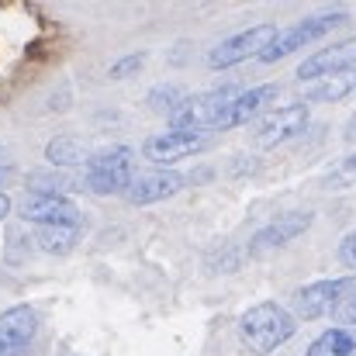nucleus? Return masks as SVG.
I'll use <instances>...</instances> for the list:
<instances>
[{
	"mask_svg": "<svg viewBox=\"0 0 356 356\" xmlns=\"http://www.w3.org/2000/svg\"><path fill=\"white\" fill-rule=\"evenodd\" d=\"M298 332V318L294 312H287L284 305L277 301H259L252 308L242 312L238 318V339L249 353L266 356L273 350H280L284 343H291Z\"/></svg>",
	"mask_w": 356,
	"mask_h": 356,
	"instance_id": "obj_1",
	"label": "nucleus"
},
{
	"mask_svg": "<svg viewBox=\"0 0 356 356\" xmlns=\"http://www.w3.org/2000/svg\"><path fill=\"white\" fill-rule=\"evenodd\" d=\"M343 24H350V10H318V14H308L305 21H298V24H291V28H280L277 35H273V42L259 52V63H280V59H287V56H294V52H301L305 45H312V42H318V38H325V35H332L336 28H343Z\"/></svg>",
	"mask_w": 356,
	"mask_h": 356,
	"instance_id": "obj_2",
	"label": "nucleus"
},
{
	"mask_svg": "<svg viewBox=\"0 0 356 356\" xmlns=\"http://www.w3.org/2000/svg\"><path fill=\"white\" fill-rule=\"evenodd\" d=\"M131 180H135V149L131 145H108L87 159L83 184L101 197L124 194L131 187Z\"/></svg>",
	"mask_w": 356,
	"mask_h": 356,
	"instance_id": "obj_3",
	"label": "nucleus"
},
{
	"mask_svg": "<svg viewBox=\"0 0 356 356\" xmlns=\"http://www.w3.org/2000/svg\"><path fill=\"white\" fill-rule=\"evenodd\" d=\"M242 94V87L229 83V87H215V90H201V94H191L177 104V111L170 115V128H180V131H208L215 128L218 118L225 115V108Z\"/></svg>",
	"mask_w": 356,
	"mask_h": 356,
	"instance_id": "obj_4",
	"label": "nucleus"
},
{
	"mask_svg": "<svg viewBox=\"0 0 356 356\" xmlns=\"http://www.w3.org/2000/svg\"><path fill=\"white\" fill-rule=\"evenodd\" d=\"M356 287V277H325V280H312L308 287H301L294 294V318L298 322H315L322 315H332L336 305Z\"/></svg>",
	"mask_w": 356,
	"mask_h": 356,
	"instance_id": "obj_5",
	"label": "nucleus"
},
{
	"mask_svg": "<svg viewBox=\"0 0 356 356\" xmlns=\"http://www.w3.org/2000/svg\"><path fill=\"white\" fill-rule=\"evenodd\" d=\"M277 31H280V28H273V24H252V28H245V31H236V35L222 38V42L208 52V66H211V70H229V66H238V63L249 59V56L259 59V52L273 42Z\"/></svg>",
	"mask_w": 356,
	"mask_h": 356,
	"instance_id": "obj_6",
	"label": "nucleus"
},
{
	"mask_svg": "<svg viewBox=\"0 0 356 356\" xmlns=\"http://www.w3.org/2000/svg\"><path fill=\"white\" fill-rule=\"evenodd\" d=\"M211 145L208 131H180V128H166L159 135H149L142 142V156L149 163H177L187 156H197Z\"/></svg>",
	"mask_w": 356,
	"mask_h": 356,
	"instance_id": "obj_7",
	"label": "nucleus"
},
{
	"mask_svg": "<svg viewBox=\"0 0 356 356\" xmlns=\"http://www.w3.org/2000/svg\"><path fill=\"white\" fill-rule=\"evenodd\" d=\"M21 215L35 222L38 229H83V211L66 197V194H31L21 204Z\"/></svg>",
	"mask_w": 356,
	"mask_h": 356,
	"instance_id": "obj_8",
	"label": "nucleus"
},
{
	"mask_svg": "<svg viewBox=\"0 0 356 356\" xmlns=\"http://www.w3.org/2000/svg\"><path fill=\"white\" fill-rule=\"evenodd\" d=\"M312 222H315V215H312V211H284V215L270 218L266 225H259V229L252 232V238H249V252H252V256L273 252V249H280V245L294 242L301 232H308V229H312Z\"/></svg>",
	"mask_w": 356,
	"mask_h": 356,
	"instance_id": "obj_9",
	"label": "nucleus"
},
{
	"mask_svg": "<svg viewBox=\"0 0 356 356\" xmlns=\"http://www.w3.org/2000/svg\"><path fill=\"white\" fill-rule=\"evenodd\" d=\"M38 336V312L28 305H14L0 312V356H28Z\"/></svg>",
	"mask_w": 356,
	"mask_h": 356,
	"instance_id": "obj_10",
	"label": "nucleus"
},
{
	"mask_svg": "<svg viewBox=\"0 0 356 356\" xmlns=\"http://www.w3.org/2000/svg\"><path fill=\"white\" fill-rule=\"evenodd\" d=\"M305 128H308V104H284V108L270 111L266 121L259 124L256 145L259 149H277L284 142H294Z\"/></svg>",
	"mask_w": 356,
	"mask_h": 356,
	"instance_id": "obj_11",
	"label": "nucleus"
},
{
	"mask_svg": "<svg viewBox=\"0 0 356 356\" xmlns=\"http://www.w3.org/2000/svg\"><path fill=\"white\" fill-rule=\"evenodd\" d=\"M277 83H259V87H242V94H238L236 101L225 108V115L218 118V131H229V128H238V124H245V121H252L256 115H263V108L266 104H273L277 101Z\"/></svg>",
	"mask_w": 356,
	"mask_h": 356,
	"instance_id": "obj_12",
	"label": "nucleus"
},
{
	"mask_svg": "<svg viewBox=\"0 0 356 356\" xmlns=\"http://www.w3.org/2000/svg\"><path fill=\"white\" fill-rule=\"evenodd\" d=\"M184 187V177L173 173V170H149V173H138L131 180V187L124 191L128 204H159L166 197H173L177 191Z\"/></svg>",
	"mask_w": 356,
	"mask_h": 356,
	"instance_id": "obj_13",
	"label": "nucleus"
},
{
	"mask_svg": "<svg viewBox=\"0 0 356 356\" xmlns=\"http://www.w3.org/2000/svg\"><path fill=\"white\" fill-rule=\"evenodd\" d=\"M356 66V42H339L332 49H322L315 52L312 59H305L298 66V80H322L329 73H339V70H353Z\"/></svg>",
	"mask_w": 356,
	"mask_h": 356,
	"instance_id": "obj_14",
	"label": "nucleus"
},
{
	"mask_svg": "<svg viewBox=\"0 0 356 356\" xmlns=\"http://www.w3.org/2000/svg\"><path fill=\"white\" fill-rule=\"evenodd\" d=\"M353 94H356V66L315 80V87L308 90V101H315V104H336V101H346Z\"/></svg>",
	"mask_w": 356,
	"mask_h": 356,
	"instance_id": "obj_15",
	"label": "nucleus"
},
{
	"mask_svg": "<svg viewBox=\"0 0 356 356\" xmlns=\"http://www.w3.org/2000/svg\"><path fill=\"white\" fill-rule=\"evenodd\" d=\"M308 356H356V329H343V325L325 329L322 336L312 339Z\"/></svg>",
	"mask_w": 356,
	"mask_h": 356,
	"instance_id": "obj_16",
	"label": "nucleus"
},
{
	"mask_svg": "<svg viewBox=\"0 0 356 356\" xmlns=\"http://www.w3.org/2000/svg\"><path fill=\"white\" fill-rule=\"evenodd\" d=\"M45 159H49L56 170H70V166L87 163L90 156H87V149H83L73 135H56V138L45 145Z\"/></svg>",
	"mask_w": 356,
	"mask_h": 356,
	"instance_id": "obj_17",
	"label": "nucleus"
},
{
	"mask_svg": "<svg viewBox=\"0 0 356 356\" xmlns=\"http://www.w3.org/2000/svg\"><path fill=\"white\" fill-rule=\"evenodd\" d=\"M83 236V229H63V225H56V229H38V245L45 249V252H70L76 242Z\"/></svg>",
	"mask_w": 356,
	"mask_h": 356,
	"instance_id": "obj_18",
	"label": "nucleus"
},
{
	"mask_svg": "<svg viewBox=\"0 0 356 356\" xmlns=\"http://www.w3.org/2000/svg\"><path fill=\"white\" fill-rule=\"evenodd\" d=\"M329 184H332V187H356V152L346 156V159L329 173Z\"/></svg>",
	"mask_w": 356,
	"mask_h": 356,
	"instance_id": "obj_19",
	"label": "nucleus"
},
{
	"mask_svg": "<svg viewBox=\"0 0 356 356\" xmlns=\"http://www.w3.org/2000/svg\"><path fill=\"white\" fill-rule=\"evenodd\" d=\"M332 318L343 325V329H356V287L336 305V312H332Z\"/></svg>",
	"mask_w": 356,
	"mask_h": 356,
	"instance_id": "obj_20",
	"label": "nucleus"
},
{
	"mask_svg": "<svg viewBox=\"0 0 356 356\" xmlns=\"http://www.w3.org/2000/svg\"><path fill=\"white\" fill-rule=\"evenodd\" d=\"M135 70H142V56H121L118 63L111 66V76L121 80V76H128V73H135Z\"/></svg>",
	"mask_w": 356,
	"mask_h": 356,
	"instance_id": "obj_21",
	"label": "nucleus"
},
{
	"mask_svg": "<svg viewBox=\"0 0 356 356\" xmlns=\"http://www.w3.org/2000/svg\"><path fill=\"white\" fill-rule=\"evenodd\" d=\"M339 263L356 270V232H350V236L339 242Z\"/></svg>",
	"mask_w": 356,
	"mask_h": 356,
	"instance_id": "obj_22",
	"label": "nucleus"
},
{
	"mask_svg": "<svg viewBox=\"0 0 356 356\" xmlns=\"http://www.w3.org/2000/svg\"><path fill=\"white\" fill-rule=\"evenodd\" d=\"M10 180H14V170H10V166H0V218H3V215L10 211V197L3 194Z\"/></svg>",
	"mask_w": 356,
	"mask_h": 356,
	"instance_id": "obj_23",
	"label": "nucleus"
},
{
	"mask_svg": "<svg viewBox=\"0 0 356 356\" xmlns=\"http://www.w3.org/2000/svg\"><path fill=\"white\" fill-rule=\"evenodd\" d=\"M343 138H346V142H356V115L350 118V124H346V131H343Z\"/></svg>",
	"mask_w": 356,
	"mask_h": 356,
	"instance_id": "obj_24",
	"label": "nucleus"
}]
</instances>
